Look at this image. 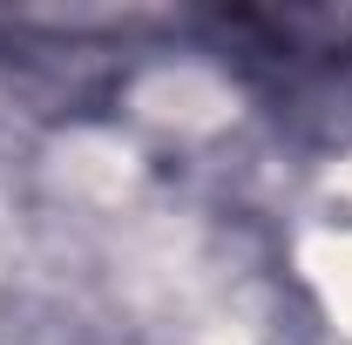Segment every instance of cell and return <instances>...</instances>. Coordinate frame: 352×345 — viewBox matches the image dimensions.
Masks as SVG:
<instances>
[{
	"mask_svg": "<svg viewBox=\"0 0 352 345\" xmlns=\"http://www.w3.org/2000/svg\"><path fill=\"white\" fill-rule=\"evenodd\" d=\"M204 34L244 75H271L285 88L325 82V75L352 68V14H311V7L258 14V7H237V14H210Z\"/></svg>",
	"mask_w": 352,
	"mask_h": 345,
	"instance_id": "cell-1",
	"label": "cell"
}]
</instances>
